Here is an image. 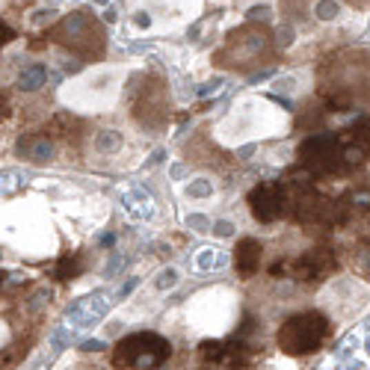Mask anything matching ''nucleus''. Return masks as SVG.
Returning <instances> with one entry per match:
<instances>
[{"label": "nucleus", "mask_w": 370, "mask_h": 370, "mask_svg": "<svg viewBox=\"0 0 370 370\" xmlns=\"http://www.w3.org/2000/svg\"><path fill=\"white\" fill-rule=\"evenodd\" d=\"M291 42H294V30L285 27L282 33H278V45H291Z\"/></svg>", "instance_id": "obj_20"}, {"label": "nucleus", "mask_w": 370, "mask_h": 370, "mask_svg": "<svg viewBox=\"0 0 370 370\" xmlns=\"http://www.w3.org/2000/svg\"><path fill=\"white\" fill-rule=\"evenodd\" d=\"M134 21H136V27H148L152 24V18H148V12H136Z\"/></svg>", "instance_id": "obj_22"}, {"label": "nucleus", "mask_w": 370, "mask_h": 370, "mask_svg": "<svg viewBox=\"0 0 370 370\" xmlns=\"http://www.w3.org/2000/svg\"><path fill=\"white\" fill-rule=\"evenodd\" d=\"M335 269V255L329 249H311V252L299 255L296 261L285 264V276L296 278V282H314V278H323Z\"/></svg>", "instance_id": "obj_6"}, {"label": "nucleus", "mask_w": 370, "mask_h": 370, "mask_svg": "<svg viewBox=\"0 0 370 370\" xmlns=\"http://www.w3.org/2000/svg\"><path fill=\"white\" fill-rule=\"evenodd\" d=\"M332 335V323H329L326 314L320 311H302V314H294L287 317L282 326H278V335H276V344L285 356H311L317 353L320 347L326 344V338Z\"/></svg>", "instance_id": "obj_1"}, {"label": "nucleus", "mask_w": 370, "mask_h": 370, "mask_svg": "<svg viewBox=\"0 0 370 370\" xmlns=\"http://www.w3.org/2000/svg\"><path fill=\"white\" fill-rule=\"evenodd\" d=\"M12 39H15V33H12V30H9L6 24H0V48H3V45H9V42H12Z\"/></svg>", "instance_id": "obj_19"}, {"label": "nucleus", "mask_w": 370, "mask_h": 370, "mask_svg": "<svg viewBox=\"0 0 370 370\" xmlns=\"http://www.w3.org/2000/svg\"><path fill=\"white\" fill-rule=\"evenodd\" d=\"M269 48V33L261 27H243L240 33L232 36L225 51H219V63L223 65H237V68H246V65H258L261 56L267 54Z\"/></svg>", "instance_id": "obj_4"}, {"label": "nucleus", "mask_w": 370, "mask_h": 370, "mask_svg": "<svg viewBox=\"0 0 370 370\" xmlns=\"http://www.w3.org/2000/svg\"><path fill=\"white\" fill-rule=\"evenodd\" d=\"M136 116L145 119L148 125H157L163 119V98H160V89H143V98L136 104Z\"/></svg>", "instance_id": "obj_8"}, {"label": "nucleus", "mask_w": 370, "mask_h": 370, "mask_svg": "<svg viewBox=\"0 0 370 370\" xmlns=\"http://www.w3.org/2000/svg\"><path fill=\"white\" fill-rule=\"evenodd\" d=\"M189 193H193V196H207V193H211V184H207V181H198V184L189 187Z\"/></svg>", "instance_id": "obj_18"}, {"label": "nucleus", "mask_w": 370, "mask_h": 370, "mask_svg": "<svg viewBox=\"0 0 370 370\" xmlns=\"http://www.w3.org/2000/svg\"><path fill=\"white\" fill-rule=\"evenodd\" d=\"M172 356V344L166 338H160L154 332H136L122 338L113 347V364L119 370H157L160 364L169 362Z\"/></svg>", "instance_id": "obj_2"}, {"label": "nucleus", "mask_w": 370, "mask_h": 370, "mask_svg": "<svg viewBox=\"0 0 370 370\" xmlns=\"http://www.w3.org/2000/svg\"><path fill=\"white\" fill-rule=\"evenodd\" d=\"M45 65H30V68H24L21 74H18V89L21 92H33V89H39L45 83Z\"/></svg>", "instance_id": "obj_9"}, {"label": "nucleus", "mask_w": 370, "mask_h": 370, "mask_svg": "<svg viewBox=\"0 0 370 370\" xmlns=\"http://www.w3.org/2000/svg\"><path fill=\"white\" fill-rule=\"evenodd\" d=\"M314 12L323 18V21H329V18H335V15H338V3H335V0H320Z\"/></svg>", "instance_id": "obj_15"}, {"label": "nucleus", "mask_w": 370, "mask_h": 370, "mask_svg": "<svg viewBox=\"0 0 370 370\" xmlns=\"http://www.w3.org/2000/svg\"><path fill=\"white\" fill-rule=\"evenodd\" d=\"M347 134H349V139H356V143L370 145V119H362V122H356Z\"/></svg>", "instance_id": "obj_13"}, {"label": "nucleus", "mask_w": 370, "mask_h": 370, "mask_svg": "<svg viewBox=\"0 0 370 370\" xmlns=\"http://www.w3.org/2000/svg\"><path fill=\"white\" fill-rule=\"evenodd\" d=\"M3 282H6V273H3V269H0V287H3Z\"/></svg>", "instance_id": "obj_24"}, {"label": "nucleus", "mask_w": 370, "mask_h": 370, "mask_svg": "<svg viewBox=\"0 0 370 370\" xmlns=\"http://www.w3.org/2000/svg\"><path fill=\"white\" fill-rule=\"evenodd\" d=\"M80 269H83V258L80 255H65L63 261L56 264V278H77L80 276Z\"/></svg>", "instance_id": "obj_11"}, {"label": "nucleus", "mask_w": 370, "mask_h": 370, "mask_svg": "<svg viewBox=\"0 0 370 370\" xmlns=\"http://www.w3.org/2000/svg\"><path fill=\"white\" fill-rule=\"evenodd\" d=\"M214 232H216L219 237H228V234H232V225H228V223H216Z\"/></svg>", "instance_id": "obj_21"}, {"label": "nucleus", "mask_w": 370, "mask_h": 370, "mask_svg": "<svg viewBox=\"0 0 370 370\" xmlns=\"http://www.w3.org/2000/svg\"><path fill=\"white\" fill-rule=\"evenodd\" d=\"M356 267L370 278V240H362L356 249Z\"/></svg>", "instance_id": "obj_14"}, {"label": "nucleus", "mask_w": 370, "mask_h": 370, "mask_svg": "<svg viewBox=\"0 0 370 370\" xmlns=\"http://www.w3.org/2000/svg\"><path fill=\"white\" fill-rule=\"evenodd\" d=\"M349 6H356V9H367L370 6V0H347Z\"/></svg>", "instance_id": "obj_23"}, {"label": "nucleus", "mask_w": 370, "mask_h": 370, "mask_svg": "<svg viewBox=\"0 0 370 370\" xmlns=\"http://www.w3.org/2000/svg\"><path fill=\"white\" fill-rule=\"evenodd\" d=\"M51 154H54V145H51V139H48V136H36L33 143H30V148H27V157L36 160V163L51 160Z\"/></svg>", "instance_id": "obj_10"}, {"label": "nucleus", "mask_w": 370, "mask_h": 370, "mask_svg": "<svg viewBox=\"0 0 370 370\" xmlns=\"http://www.w3.org/2000/svg\"><path fill=\"white\" fill-rule=\"evenodd\" d=\"M267 15H269V9H267V6H255V9H249V18H252V21H258V18H261V21H267Z\"/></svg>", "instance_id": "obj_17"}, {"label": "nucleus", "mask_w": 370, "mask_h": 370, "mask_svg": "<svg viewBox=\"0 0 370 370\" xmlns=\"http://www.w3.org/2000/svg\"><path fill=\"white\" fill-rule=\"evenodd\" d=\"M175 282H178V273H175V269H163V273H160V278H157L160 287H172Z\"/></svg>", "instance_id": "obj_16"}, {"label": "nucleus", "mask_w": 370, "mask_h": 370, "mask_svg": "<svg viewBox=\"0 0 370 370\" xmlns=\"http://www.w3.org/2000/svg\"><path fill=\"white\" fill-rule=\"evenodd\" d=\"M261 255H264V246L252 237H243L234 249V269L240 278H252L258 269H261Z\"/></svg>", "instance_id": "obj_7"}, {"label": "nucleus", "mask_w": 370, "mask_h": 370, "mask_svg": "<svg viewBox=\"0 0 370 370\" xmlns=\"http://www.w3.org/2000/svg\"><path fill=\"white\" fill-rule=\"evenodd\" d=\"M249 207L258 223H276L282 214H287V193L282 181H264L249 193Z\"/></svg>", "instance_id": "obj_5"}, {"label": "nucleus", "mask_w": 370, "mask_h": 370, "mask_svg": "<svg viewBox=\"0 0 370 370\" xmlns=\"http://www.w3.org/2000/svg\"><path fill=\"white\" fill-rule=\"evenodd\" d=\"M54 39L83 56H98L104 51V27L86 12H74L63 18L59 27L54 30Z\"/></svg>", "instance_id": "obj_3"}, {"label": "nucleus", "mask_w": 370, "mask_h": 370, "mask_svg": "<svg viewBox=\"0 0 370 370\" xmlns=\"http://www.w3.org/2000/svg\"><path fill=\"white\" fill-rule=\"evenodd\" d=\"M95 148L98 152H119L122 148V136H119L116 131H104V134H98V139H95Z\"/></svg>", "instance_id": "obj_12"}]
</instances>
